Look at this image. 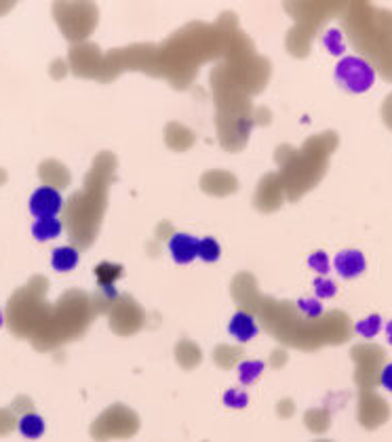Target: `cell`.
Returning a JSON list of instances; mask_svg holds the SVG:
<instances>
[{"label":"cell","instance_id":"cell-1","mask_svg":"<svg viewBox=\"0 0 392 442\" xmlns=\"http://www.w3.org/2000/svg\"><path fill=\"white\" fill-rule=\"evenodd\" d=\"M335 80L338 85L350 93H365L371 89L373 80H375V72L373 68L361 60V58H344L338 68H335Z\"/></svg>","mask_w":392,"mask_h":442},{"label":"cell","instance_id":"cell-2","mask_svg":"<svg viewBox=\"0 0 392 442\" xmlns=\"http://www.w3.org/2000/svg\"><path fill=\"white\" fill-rule=\"evenodd\" d=\"M64 209V198L62 194L55 190V188H49V186H42L38 188L32 198H30V213L36 217V219H42V217H58V213Z\"/></svg>","mask_w":392,"mask_h":442},{"label":"cell","instance_id":"cell-3","mask_svg":"<svg viewBox=\"0 0 392 442\" xmlns=\"http://www.w3.org/2000/svg\"><path fill=\"white\" fill-rule=\"evenodd\" d=\"M335 272H338L340 276H344V279H357L359 274L365 272L367 267V261H365V255L357 249H346V251H340L338 255H335Z\"/></svg>","mask_w":392,"mask_h":442},{"label":"cell","instance_id":"cell-4","mask_svg":"<svg viewBox=\"0 0 392 442\" xmlns=\"http://www.w3.org/2000/svg\"><path fill=\"white\" fill-rule=\"evenodd\" d=\"M169 251L173 255V259L178 263H190L192 259H196V251H198V240L192 238L190 234H173L169 240Z\"/></svg>","mask_w":392,"mask_h":442},{"label":"cell","instance_id":"cell-5","mask_svg":"<svg viewBox=\"0 0 392 442\" xmlns=\"http://www.w3.org/2000/svg\"><path fill=\"white\" fill-rule=\"evenodd\" d=\"M228 330H230V335H232L237 342L245 344V342H249V339H253V337L257 335V322H255V318H253L251 314H247V312H237V314L232 316L230 324H228Z\"/></svg>","mask_w":392,"mask_h":442},{"label":"cell","instance_id":"cell-6","mask_svg":"<svg viewBox=\"0 0 392 442\" xmlns=\"http://www.w3.org/2000/svg\"><path fill=\"white\" fill-rule=\"evenodd\" d=\"M64 230V224L58 219V217H42V219H36V224L32 226V234L38 242H44V240H53L58 238Z\"/></svg>","mask_w":392,"mask_h":442},{"label":"cell","instance_id":"cell-7","mask_svg":"<svg viewBox=\"0 0 392 442\" xmlns=\"http://www.w3.org/2000/svg\"><path fill=\"white\" fill-rule=\"evenodd\" d=\"M78 251L74 247H58L51 255V265L58 272H72L78 265Z\"/></svg>","mask_w":392,"mask_h":442},{"label":"cell","instance_id":"cell-8","mask_svg":"<svg viewBox=\"0 0 392 442\" xmlns=\"http://www.w3.org/2000/svg\"><path fill=\"white\" fill-rule=\"evenodd\" d=\"M17 427H19L22 436L28 438V440H38V438L44 434V430H46L44 419H42L40 415H36V413H26V415L19 419Z\"/></svg>","mask_w":392,"mask_h":442},{"label":"cell","instance_id":"cell-9","mask_svg":"<svg viewBox=\"0 0 392 442\" xmlns=\"http://www.w3.org/2000/svg\"><path fill=\"white\" fill-rule=\"evenodd\" d=\"M219 253H221V249H219V245H217L215 238H201V240H198V251H196V255H198L203 261H207V263L217 261V259H219Z\"/></svg>","mask_w":392,"mask_h":442},{"label":"cell","instance_id":"cell-10","mask_svg":"<svg viewBox=\"0 0 392 442\" xmlns=\"http://www.w3.org/2000/svg\"><path fill=\"white\" fill-rule=\"evenodd\" d=\"M380 328H382V318H380L377 314H371V316L363 318V320L357 324V333H359L361 337L371 339V337H375V335L380 333Z\"/></svg>","mask_w":392,"mask_h":442},{"label":"cell","instance_id":"cell-11","mask_svg":"<svg viewBox=\"0 0 392 442\" xmlns=\"http://www.w3.org/2000/svg\"><path fill=\"white\" fill-rule=\"evenodd\" d=\"M323 42H325V46H327L331 53H335V55H344V38H342L340 30H329V32L325 34Z\"/></svg>","mask_w":392,"mask_h":442},{"label":"cell","instance_id":"cell-12","mask_svg":"<svg viewBox=\"0 0 392 442\" xmlns=\"http://www.w3.org/2000/svg\"><path fill=\"white\" fill-rule=\"evenodd\" d=\"M262 369H264V364L262 362H243L241 364V381L243 383H251V381H255L257 379V375L262 373Z\"/></svg>","mask_w":392,"mask_h":442},{"label":"cell","instance_id":"cell-13","mask_svg":"<svg viewBox=\"0 0 392 442\" xmlns=\"http://www.w3.org/2000/svg\"><path fill=\"white\" fill-rule=\"evenodd\" d=\"M308 265L316 272V274H327L329 272V257L323 251H314L308 257Z\"/></svg>","mask_w":392,"mask_h":442},{"label":"cell","instance_id":"cell-14","mask_svg":"<svg viewBox=\"0 0 392 442\" xmlns=\"http://www.w3.org/2000/svg\"><path fill=\"white\" fill-rule=\"evenodd\" d=\"M314 293H316V297H333L335 285L329 279H316L314 281Z\"/></svg>","mask_w":392,"mask_h":442},{"label":"cell","instance_id":"cell-15","mask_svg":"<svg viewBox=\"0 0 392 442\" xmlns=\"http://www.w3.org/2000/svg\"><path fill=\"white\" fill-rule=\"evenodd\" d=\"M300 310H302V314H306L308 318H314V316H321V312H323V308H321V303L318 301H314V299H300Z\"/></svg>","mask_w":392,"mask_h":442},{"label":"cell","instance_id":"cell-16","mask_svg":"<svg viewBox=\"0 0 392 442\" xmlns=\"http://www.w3.org/2000/svg\"><path fill=\"white\" fill-rule=\"evenodd\" d=\"M223 403L230 405L232 409H243L247 405V396L245 394H239L237 390H232V392H228L226 396H223Z\"/></svg>","mask_w":392,"mask_h":442},{"label":"cell","instance_id":"cell-17","mask_svg":"<svg viewBox=\"0 0 392 442\" xmlns=\"http://www.w3.org/2000/svg\"><path fill=\"white\" fill-rule=\"evenodd\" d=\"M380 383L384 385V388H386L388 392H392V362H390V364H386V366L382 369Z\"/></svg>","mask_w":392,"mask_h":442},{"label":"cell","instance_id":"cell-18","mask_svg":"<svg viewBox=\"0 0 392 442\" xmlns=\"http://www.w3.org/2000/svg\"><path fill=\"white\" fill-rule=\"evenodd\" d=\"M386 337H388V342L392 344V320L386 324Z\"/></svg>","mask_w":392,"mask_h":442},{"label":"cell","instance_id":"cell-19","mask_svg":"<svg viewBox=\"0 0 392 442\" xmlns=\"http://www.w3.org/2000/svg\"><path fill=\"white\" fill-rule=\"evenodd\" d=\"M0 324H3V316H0Z\"/></svg>","mask_w":392,"mask_h":442}]
</instances>
